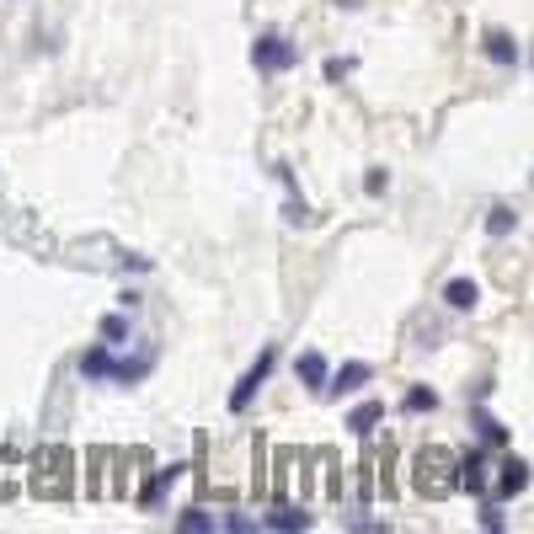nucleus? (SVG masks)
Wrapping results in <instances>:
<instances>
[{"mask_svg":"<svg viewBox=\"0 0 534 534\" xmlns=\"http://www.w3.org/2000/svg\"><path fill=\"white\" fill-rule=\"evenodd\" d=\"M273 364H278V353H273V348H262V358H257V364H251L246 374H241V385L230 390V412H246L251 396H257V390L267 385V374H273Z\"/></svg>","mask_w":534,"mask_h":534,"instance_id":"obj_3","label":"nucleus"},{"mask_svg":"<svg viewBox=\"0 0 534 534\" xmlns=\"http://www.w3.org/2000/svg\"><path fill=\"white\" fill-rule=\"evenodd\" d=\"M267 529H310V513L294 508V502H273L267 508Z\"/></svg>","mask_w":534,"mask_h":534,"instance_id":"obj_8","label":"nucleus"},{"mask_svg":"<svg viewBox=\"0 0 534 534\" xmlns=\"http://www.w3.org/2000/svg\"><path fill=\"white\" fill-rule=\"evenodd\" d=\"M342 75H353V59H326V81H342Z\"/></svg>","mask_w":534,"mask_h":534,"instance_id":"obj_21","label":"nucleus"},{"mask_svg":"<svg viewBox=\"0 0 534 534\" xmlns=\"http://www.w3.org/2000/svg\"><path fill=\"white\" fill-rule=\"evenodd\" d=\"M294 374L310 385V390H321L326 380H332V369H326V358L321 353H300V364H294Z\"/></svg>","mask_w":534,"mask_h":534,"instance_id":"obj_11","label":"nucleus"},{"mask_svg":"<svg viewBox=\"0 0 534 534\" xmlns=\"http://www.w3.org/2000/svg\"><path fill=\"white\" fill-rule=\"evenodd\" d=\"M460 476H454V486H465V492H486V454L481 449H470V454H460Z\"/></svg>","mask_w":534,"mask_h":534,"instance_id":"obj_7","label":"nucleus"},{"mask_svg":"<svg viewBox=\"0 0 534 534\" xmlns=\"http://www.w3.org/2000/svg\"><path fill=\"white\" fill-rule=\"evenodd\" d=\"M406 412H433V406H438V396H433V390H406Z\"/></svg>","mask_w":534,"mask_h":534,"instance_id":"obj_18","label":"nucleus"},{"mask_svg":"<svg viewBox=\"0 0 534 534\" xmlns=\"http://www.w3.org/2000/svg\"><path fill=\"white\" fill-rule=\"evenodd\" d=\"M369 380H374V369H369V364H342V369H337V380H326V385H321V396H348V390L369 385Z\"/></svg>","mask_w":534,"mask_h":534,"instance_id":"obj_6","label":"nucleus"},{"mask_svg":"<svg viewBox=\"0 0 534 534\" xmlns=\"http://www.w3.org/2000/svg\"><path fill=\"white\" fill-rule=\"evenodd\" d=\"M251 65L267 70V75H278V70H294L300 65V49H294L289 38H278V33H262L257 43H251Z\"/></svg>","mask_w":534,"mask_h":534,"instance_id":"obj_2","label":"nucleus"},{"mask_svg":"<svg viewBox=\"0 0 534 534\" xmlns=\"http://www.w3.org/2000/svg\"><path fill=\"white\" fill-rule=\"evenodd\" d=\"M113 364H118V358L107 348H86L81 353V374H86V380H113Z\"/></svg>","mask_w":534,"mask_h":534,"instance_id":"obj_9","label":"nucleus"},{"mask_svg":"<svg viewBox=\"0 0 534 534\" xmlns=\"http://www.w3.org/2000/svg\"><path fill=\"white\" fill-rule=\"evenodd\" d=\"M524 486H529V465L518 460V454H508V460L497 465V502H508V497H524Z\"/></svg>","mask_w":534,"mask_h":534,"instance_id":"obj_4","label":"nucleus"},{"mask_svg":"<svg viewBox=\"0 0 534 534\" xmlns=\"http://www.w3.org/2000/svg\"><path fill=\"white\" fill-rule=\"evenodd\" d=\"M481 524L492 529V534L502 529V508H497V502H481Z\"/></svg>","mask_w":534,"mask_h":534,"instance_id":"obj_20","label":"nucleus"},{"mask_svg":"<svg viewBox=\"0 0 534 534\" xmlns=\"http://www.w3.org/2000/svg\"><path fill=\"white\" fill-rule=\"evenodd\" d=\"M385 417V406L380 401H364V406H353V417H348V433H358V438H364V433H374V422H380Z\"/></svg>","mask_w":534,"mask_h":534,"instance_id":"obj_14","label":"nucleus"},{"mask_svg":"<svg viewBox=\"0 0 534 534\" xmlns=\"http://www.w3.org/2000/svg\"><path fill=\"white\" fill-rule=\"evenodd\" d=\"M364 193H385V171H369V177H364Z\"/></svg>","mask_w":534,"mask_h":534,"instance_id":"obj_22","label":"nucleus"},{"mask_svg":"<svg viewBox=\"0 0 534 534\" xmlns=\"http://www.w3.org/2000/svg\"><path fill=\"white\" fill-rule=\"evenodd\" d=\"M486 59H492V65H518V38L513 33H486Z\"/></svg>","mask_w":534,"mask_h":534,"instance_id":"obj_10","label":"nucleus"},{"mask_svg":"<svg viewBox=\"0 0 534 534\" xmlns=\"http://www.w3.org/2000/svg\"><path fill=\"white\" fill-rule=\"evenodd\" d=\"M182 470H187V465H166V470H155V481L145 486V492H139V502H145V508H155V502H161V497H166V486H171V481H177V476H182Z\"/></svg>","mask_w":534,"mask_h":534,"instance_id":"obj_13","label":"nucleus"},{"mask_svg":"<svg viewBox=\"0 0 534 534\" xmlns=\"http://www.w3.org/2000/svg\"><path fill=\"white\" fill-rule=\"evenodd\" d=\"M476 428H481L486 444H508V428H502V422H497L492 412H476Z\"/></svg>","mask_w":534,"mask_h":534,"instance_id":"obj_15","label":"nucleus"},{"mask_svg":"<svg viewBox=\"0 0 534 534\" xmlns=\"http://www.w3.org/2000/svg\"><path fill=\"white\" fill-rule=\"evenodd\" d=\"M513 225H518V214H513V209H502V203H497L492 214H486V230H492V235H508Z\"/></svg>","mask_w":534,"mask_h":534,"instance_id":"obj_17","label":"nucleus"},{"mask_svg":"<svg viewBox=\"0 0 534 534\" xmlns=\"http://www.w3.org/2000/svg\"><path fill=\"white\" fill-rule=\"evenodd\" d=\"M444 300H449V310H476V300H481V289H476V284H470V278H449Z\"/></svg>","mask_w":534,"mask_h":534,"instance_id":"obj_12","label":"nucleus"},{"mask_svg":"<svg viewBox=\"0 0 534 534\" xmlns=\"http://www.w3.org/2000/svg\"><path fill=\"white\" fill-rule=\"evenodd\" d=\"M444 465H449V454H438V449H422L417 454V486H422V492H433V497L449 492V486L438 481V470H444Z\"/></svg>","mask_w":534,"mask_h":534,"instance_id":"obj_5","label":"nucleus"},{"mask_svg":"<svg viewBox=\"0 0 534 534\" xmlns=\"http://www.w3.org/2000/svg\"><path fill=\"white\" fill-rule=\"evenodd\" d=\"M123 337H129V321H123V316H107V321H102V342H123Z\"/></svg>","mask_w":534,"mask_h":534,"instance_id":"obj_19","label":"nucleus"},{"mask_svg":"<svg viewBox=\"0 0 534 534\" xmlns=\"http://www.w3.org/2000/svg\"><path fill=\"white\" fill-rule=\"evenodd\" d=\"M70 465H75V454L65 444H49V449H38L33 454V492L38 497H70L75 492V476H70Z\"/></svg>","mask_w":534,"mask_h":534,"instance_id":"obj_1","label":"nucleus"},{"mask_svg":"<svg viewBox=\"0 0 534 534\" xmlns=\"http://www.w3.org/2000/svg\"><path fill=\"white\" fill-rule=\"evenodd\" d=\"M177 529H187V534H203V529H214V513H203V508H187V513L177 518Z\"/></svg>","mask_w":534,"mask_h":534,"instance_id":"obj_16","label":"nucleus"},{"mask_svg":"<svg viewBox=\"0 0 534 534\" xmlns=\"http://www.w3.org/2000/svg\"><path fill=\"white\" fill-rule=\"evenodd\" d=\"M348 6H358V0H348Z\"/></svg>","mask_w":534,"mask_h":534,"instance_id":"obj_23","label":"nucleus"}]
</instances>
